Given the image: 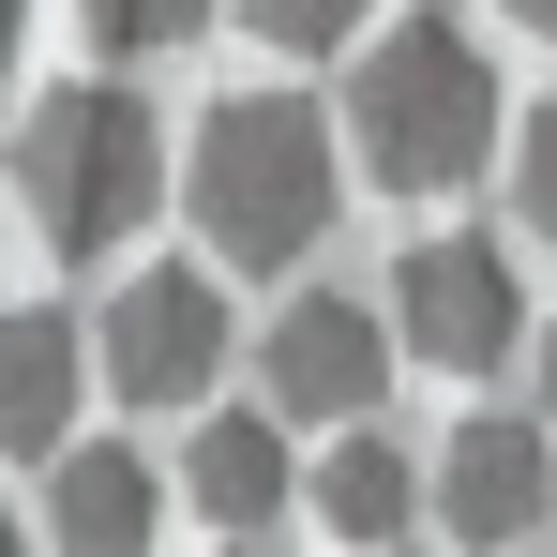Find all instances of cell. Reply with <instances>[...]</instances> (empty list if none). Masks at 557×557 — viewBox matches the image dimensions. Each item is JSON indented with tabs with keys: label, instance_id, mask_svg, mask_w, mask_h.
I'll list each match as a JSON object with an SVG mask.
<instances>
[{
	"label": "cell",
	"instance_id": "1",
	"mask_svg": "<svg viewBox=\"0 0 557 557\" xmlns=\"http://www.w3.org/2000/svg\"><path fill=\"white\" fill-rule=\"evenodd\" d=\"M332 196H347V136L301 91H226L182 136V211H196L211 272H301L317 226H332Z\"/></svg>",
	"mask_w": 557,
	"mask_h": 557
},
{
	"label": "cell",
	"instance_id": "2",
	"mask_svg": "<svg viewBox=\"0 0 557 557\" xmlns=\"http://www.w3.org/2000/svg\"><path fill=\"white\" fill-rule=\"evenodd\" d=\"M166 196H182V151H166V121L136 91H106V76L30 91V121H15V211H30V242H46L61 272L121 257Z\"/></svg>",
	"mask_w": 557,
	"mask_h": 557
},
{
	"label": "cell",
	"instance_id": "3",
	"mask_svg": "<svg viewBox=\"0 0 557 557\" xmlns=\"http://www.w3.org/2000/svg\"><path fill=\"white\" fill-rule=\"evenodd\" d=\"M347 151L376 196H453L497 151V61L467 46L453 15H392L362 46V91H347Z\"/></svg>",
	"mask_w": 557,
	"mask_h": 557
},
{
	"label": "cell",
	"instance_id": "4",
	"mask_svg": "<svg viewBox=\"0 0 557 557\" xmlns=\"http://www.w3.org/2000/svg\"><path fill=\"white\" fill-rule=\"evenodd\" d=\"M106 392L121 407H196L226 376V272L211 257H166V272H121V301L91 317Z\"/></svg>",
	"mask_w": 557,
	"mask_h": 557
},
{
	"label": "cell",
	"instance_id": "5",
	"mask_svg": "<svg viewBox=\"0 0 557 557\" xmlns=\"http://www.w3.org/2000/svg\"><path fill=\"white\" fill-rule=\"evenodd\" d=\"M392 332H407V362L437 376H497L512 347H543V317H528V286L497 242H407V272H392Z\"/></svg>",
	"mask_w": 557,
	"mask_h": 557
},
{
	"label": "cell",
	"instance_id": "6",
	"mask_svg": "<svg viewBox=\"0 0 557 557\" xmlns=\"http://www.w3.org/2000/svg\"><path fill=\"white\" fill-rule=\"evenodd\" d=\"M392 347H407V332H392V301L362 317L347 286H301L272 332H257V376H272L286 422H332V437H347V422H376V392H392Z\"/></svg>",
	"mask_w": 557,
	"mask_h": 557
},
{
	"label": "cell",
	"instance_id": "7",
	"mask_svg": "<svg viewBox=\"0 0 557 557\" xmlns=\"http://www.w3.org/2000/svg\"><path fill=\"white\" fill-rule=\"evenodd\" d=\"M557 512V422H453L437 437V528L453 543H528Z\"/></svg>",
	"mask_w": 557,
	"mask_h": 557
},
{
	"label": "cell",
	"instance_id": "8",
	"mask_svg": "<svg viewBox=\"0 0 557 557\" xmlns=\"http://www.w3.org/2000/svg\"><path fill=\"white\" fill-rule=\"evenodd\" d=\"M106 376L91 317H61V301H30V317H0V453L61 467L76 453V392Z\"/></svg>",
	"mask_w": 557,
	"mask_h": 557
},
{
	"label": "cell",
	"instance_id": "9",
	"mask_svg": "<svg viewBox=\"0 0 557 557\" xmlns=\"http://www.w3.org/2000/svg\"><path fill=\"white\" fill-rule=\"evenodd\" d=\"M151 528H166V482L121 453V437H91V453L46 467V543L61 557H151Z\"/></svg>",
	"mask_w": 557,
	"mask_h": 557
},
{
	"label": "cell",
	"instance_id": "10",
	"mask_svg": "<svg viewBox=\"0 0 557 557\" xmlns=\"http://www.w3.org/2000/svg\"><path fill=\"white\" fill-rule=\"evenodd\" d=\"M182 497L226 528V543H257V528H286L301 512V467H286V407L272 422H196V453H182Z\"/></svg>",
	"mask_w": 557,
	"mask_h": 557
},
{
	"label": "cell",
	"instance_id": "11",
	"mask_svg": "<svg viewBox=\"0 0 557 557\" xmlns=\"http://www.w3.org/2000/svg\"><path fill=\"white\" fill-rule=\"evenodd\" d=\"M422 497H437V482H422V467L392 453L376 422H347V453H317V482H301V512H317V528H332L347 557L407 543V512H422Z\"/></svg>",
	"mask_w": 557,
	"mask_h": 557
},
{
	"label": "cell",
	"instance_id": "12",
	"mask_svg": "<svg viewBox=\"0 0 557 557\" xmlns=\"http://www.w3.org/2000/svg\"><path fill=\"white\" fill-rule=\"evenodd\" d=\"M76 15H91V46H106V61H166V46H196L226 0H76Z\"/></svg>",
	"mask_w": 557,
	"mask_h": 557
},
{
	"label": "cell",
	"instance_id": "13",
	"mask_svg": "<svg viewBox=\"0 0 557 557\" xmlns=\"http://www.w3.org/2000/svg\"><path fill=\"white\" fill-rule=\"evenodd\" d=\"M242 30H257V46H286V61H332V46L362 30V0H242Z\"/></svg>",
	"mask_w": 557,
	"mask_h": 557
},
{
	"label": "cell",
	"instance_id": "14",
	"mask_svg": "<svg viewBox=\"0 0 557 557\" xmlns=\"http://www.w3.org/2000/svg\"><path fill=\"white\" fill-rule=\"evenodd\" d=\"M512 211L557 242V106H528V136H512Z\"/></svg>",
	"mask_w": 557,
	"mask_h": 557
},
{
	"label": "cell",
	"instance_id": "15",
	"mask_svg": "<svg viewBox=\"0 0 557 557\" xmlns=\"http://www.w3.org/2000/svg\"><path fill=\"white\" fill-rule=\"evenodd\" d=\"M497 15H512V30H543V46H557V0H497Z\"/></svg>",
	"mask_w": 557,
	"mask_h": 557
},
{
	"label": "cell",
	"instance_id": "16",
	"mask_svg": "<svg viewBox=\"0 0 557 557\" xmlns=\"http://www.w3.org/2000/svg\"><path fill=\"white\" fill-rule=\"evenodd\" d=\"M543 422H557V317H543Z\"/></svg>",
	"mask_w": 557,
	"mask_h": 557
},
{
	"label": "cell",
	"instance_id": "17",
	"mask_svg": "<svg viewBox=\"0 0 557 557\" xmlns=\"http://www.w3.org/2000/svg\"><path fill=\"white\" fill-rule=\"evenodd\" d=\"M376 557H407V543H376Z\"/></svg>",
	"mask_w": 557,
	"mask_h": 557
},
{
	"label": "cell",
	"instance_id": "18",
	"mask_svg": "<svg viewBox=\"0 0 557 557\" xmlns=\"http://www.w3.org/2000/svg\"><path fill=\"white\" fill-rule=\"evenodd\" d=\"M226 557H242V543H226Z\"/></svg>",
	"mask_w": 557,
	"mask_h": 557
}]
</instances>
